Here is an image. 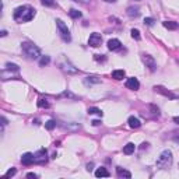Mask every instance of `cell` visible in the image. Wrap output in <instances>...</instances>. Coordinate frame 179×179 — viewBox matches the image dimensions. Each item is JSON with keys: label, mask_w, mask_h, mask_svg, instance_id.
I'll list each match as a JSON object with an SVG mask.
<instances>
[{"label": "cell", "mask_w": 179, "mask_h": 179, "mask_svg": "<svg viewBox=\"0 0 179 179\" xmlns=\"http://www.w3.org/2000/svg\"><path fill=\"white\" fill-rule=\"evenodd\" d=\"M6 70H13V71H20V67L14 63H7L6 64Z\"/></svg>", "instance_id": "cell-24"}, {"label": "cell", "mask_w": 179, "mask_h": 179, "mask_svg": "<svg viewBox=\"0 0 179 179\" xmlns=\"http://www.w3.org/2000/svg\"><path fill=\"white\" fill-rule=\"evenodd\" d=\"M141 60H143V63L145 64V67H148L150 69V71H155V69H157V62L154 60V57L153 56H150V55H143L141 56Z\"/></svg>", "instance_id": "cell-6"}, {"label": "cell", "mask_w": 179, "mask_h": 179, "mask_svg": "<svg viewBox=\"0 0 179 179\" xmlns=\"http://www.w3.org/2000/svg\"><path fill=\"white\" fill-rule=\"evenodd\" d=\"M21 162H22V165H31V164H34V154H32V153H25V154H22Z\"/></svg>", "instance_id": "cell-12"}, {"label": "cell", "mask_w": 179, "mask_h": 179, "mask_svg": "<svg viewBox=\"0 0 179 179\" xmlns=\"http://www.w3.org/2000/svg\"><path fill=\"white\" fill-rule=\"evenodd\" d=\"M134 150H136V145H134L133 143H129V144H126L125 147H123V153H125L126 155H130V154H133Z\"/></svg>", "instance_id": "cell-16"}, {"label": "cell", "mask_w": 179, "mask_h": 179, "mask_svg": "<svg viewBox=\"0 0 179 179\" xmlns=\"http://www.w3.org/2000/svg\"><path fill=\"white\" fill-rule=\"evenodd\" d=\"M116 173L119 178H127V179L131 178V173L126 169H122V168H116Z\"/></svg>", "instance_id": "cell-18"}, {"label": "cell", "mask_w": 179, "mask_h": 179, "mask_svg": "<svg viewBox=\"0 0 179 179\" xmlns=\"http://www.w3.org/2000/svg\"><path fill=\"white\" fill-rule=\"evenodd\" d=\"M45 127H46L48 130H53V129L56 127V120H53V119L48 120V122L45 123Z\"/></svg>", "instance_id": "cell-21"}, {"label": "cell", "mask_w": 179, "mask_h": 179, "mask_svg": "<svg viewBox=\"0 0 179 179\" xmlns=\"http://www.w3.org/2000/svg\"><path fill=\"white\" fill-rule=\"evenodd\" d=\"M105 2H106V3H115L116 0H105Z\"/></svg>", "instance_id": "cell-36"}, {"label": "cell", "mask_w": 179, "mask_h": 179, "mask_svg": "<svg viewBox=\"0 0 179 179\" xmlns=\"http://www.w3.org/2000/svg\"><path fill=\"white\" fill-rule=\"evenodd\" d=\"M127 123H129V126H130L131 129H139L140 126H141V122H140L136 116H130V117H129Z\"/></svg>", "instance_id": "cell-13"}, {"label": "cell", "mask_w": 179, "mask_h": 179, "mask_svg": "<svg viewBox=\"0 0 179 179\" xmlns=\"http://www.w3.org/2000/svg\"><path fill=\"white\" fill-rule=\"evenodd\" d=\"M173 122L178 123V125H179V116H175V117H173Z\"/></svg>", "instance_id": "cell-34"}, {"label": "cell", "mask_w": 179, "mask_h": 179, "mask_svg": "<svg viewBox=\"0 0 179 179\" xmlns=\"http://www.w3.org/2000/svg\"><path fill=\"white\" fill-rule=\"evenodd\" d=\"M171 165H172V153L169 150H164L157 159V167L161 169H168Z\"/></svg>", "instance_id": "cell-3"}, {"label": "cell", "mask_w": 179, "mask_h": 179, "mask_svg": "<svg viewBox=\"0 0 179 179\" xmlns=\"http://www.w3.org/2000/svg\"><path fill=\"white\" fill-rule=\"evenodd\" d=\"M21 49H22V52L25 53V56H27L28 59H32L34 60V59L41 57V50H39V48L35 46L32 42H22Z\"/></svg>", "instance_id": "cell-2"}, {"label": "cell", "mask_w": 179, "mask_h": 179, "mask_svg": "<svg viewBox=\"0 0 179 179\" xmlns=\"http://www.w3.org/2000/svg\"><path fill=\"white\" fill-rule=\"evenodd\" d=\"M38 106H39V108H48V106H49V102H48L46 99H39L38 101Z\"/></svg>", "instance_id": "cell-28"}, {"label": "cell", "mask_w": 179, "mask_h": 179, "mask_svg": "<svg viewBox=\"0 0 179 179\" xmlns=\"http://www.w3.org/2000/svg\"><path fill=\"white\" fill-rule=\"evenodd\" d=\"M109 175H111V173H109L105 168H98V169L95 171V176H97V178H108Z\"/></svg>", "instance_id": "cell-15"}, {"label": "cell", "mask_w": 179, "mask_h": 179, "mask_svg": "<svg viewBox=\"0 0 179 179\" xmlns=\"http://www.w3.org/2000/svg\"><path fill=\"white\" fill-rule=\"evenodd\" d=\"M126 13H127V16L130 17V18H136V17L140 16V8L137 7V6H129Z\"/></svg>", "instance_id": "cell-11"}, {"label": "cell", "mask_w": 179, "mask_h": 179, "mask_svg": "<svg viewBox=\"0 0 179 179\" xmlns=\"http://www.w3.org/2000/svg\"><path fill=\"white\" fill-rule=\"evenodd\" d=\"M154 22H155V21H154V18H151V17H147V18H144V24H145V25H150V27H151Z\"/></svg>", "instance_id": "cell-30"}, {"label": "cell", "mask_w": 179, "mask_h": 179, "mask_svg": "<svg viewBox=\"0 0 179 179\" xmlns=\"http://www.w3.org/2000/svg\"><path fill=\"white\" fill-rule=\"evenodd\" d=\"M154 90H155L157 92H159V94L165 95V97H169V98H176V95H173L172 92L167 91V90H165L164 87H161V85H155V87H154Z\"/></svg>", "instance_id": "cell-14"}, {"label": "cell", "mask_w": 179, "mask_h": 179, "mask_svg": "<svg viewBox=\"0 0 179 179\" xmlns=\"http://www.w3.org/2000/svg\"><path fill=\"white\" fill-rule=\"evenodd\" d=\"M120 46H122V42L119 39L113 38V39H109L108 41V49L109 50H119Z\"/></svg>", "instance_id": "cell-10"}, {"label": "cell", "mask_w": 179, "mask_h": 179, "mask_svg": "<svg viewBox=\"0 0 179 179\" xmlns=\"http://www.w3.org/2000/svg\"><path fill=\"white\" fill-rule=\"evenodd\" d=\"M125 85L127 87L129 90H133V91H136V90L140 88V83H139V80H137L136 77H129L127 80H126Z\"/></svg>", "instance_id": "cell-8"}, {"label": "cell", "mask_w": 179, "mask_h": 179, "mask_svg": "<svg viewBox=\"0 0 179 179\" xmlns=\"http://www.w3.org/2000/svg\"><path fill=\"white\" fill-rule=\"evenodd\" d=\"M16 172H17L16 168H10V169L6 172V176H7V178H10V176H14V175H16Z\"/></svg>", "instance_id": "cell-29"}, {"label": "cell", "mask_w": 179, "mask_h": 179, "mask_svg": "<svg viewBox=\"0 0 179 179\" xmlns=\"http://www.w3.org/2000/svg\"><path fill=\"white\" fill-rule=\"evenodd\" d=\"M162 25H164L167 30H178V27H179V24L178 22H175V21H164L162 22Z\"/></svg>", "instance_id": "cell-17"}, {"label": "cell", "mask_w": 179, "mask_h": 179, "mask_svg": "<svg viewBox=\"0 0 179 179\" xmlns=\"http://www.w3.org/2000/svg\"><path fill=\"white\" fill-rule=\"evenodd\" d=\"M0 35H2V36H6V35H7V31H4V30H3L2 32H0Z\"/></svg>", "instance_id": "cell-35"}, {"label": "cell", "mask_w": 179, "mask_h": 179, "mask_svg": "<svg viewBox=\"0 0 179 179\" xmlns=\"http://www.w3.org/2000/svg\"><path fill=\"white\" fill-rule=\"evenodd\" d=\"M92 126H99L101 125V120H92Z\"/></svg>", "instance_id": "cell-32"}, {"label": "cell", "mask_w": 179, "mask_h": 179, "mask_svg": "<svg viewBox=\"0 0 179 179\" xmlns=\"http://www.w3.org/2000/svg\"><path fill=\"white\" fill-rule=\"evenodd\" d=\"M49 62H50V57H49V56H42L41 60H39V66H46Z\"/></svg>", "instance_id": "cell-26"}, {"label": "cell", "mask_w": 179, "mask_h": 179, "mask_svg": "<svg viewBox=\"0 0 179 179\" xmlns=\"http://www.w3.org/2000/svg\"><path fill=\"white\" fill-rule=\"evenodd\" d=\"M70 17H71V18H74V20H77V18H80L81 17V13L78 10H70Z\"/></svg>", "instance_id": "cell-25"}, {"label": "cell", "mask_w": 179, "mask_h": 179, "mask_svg": "<svg viewBox=\"0 0 179 179\" xmlns=\"http://www.w3.org/2000/svg\"><path fill=\"white\" fill-rule=\"evenodd\" d=\"M74 2H78V3H83V4H85V3H90L91 0H74Z\"/></svg>", "instance_id": "cell-33"}, {"label": "cell", "mask_w": 179, "mask_h": 179, "mask_svg": "<svg viewBox=\"0 0 179 179\" xmlns=\"http://www.w3.org/2000/svg\"><path fill=\"white\" fill-rule=\"evenodd\" d=\"M84 83L88 85V84H99L101 83V78L98 77H87L85 80H84Z\"/></svg>", "instance_id": "cell-20"}, {"label": "cell", "mask_w": 179, "mask_h": 179, "mask_svg": "<svg viewBox=\"0 0 179 179\" xmlns=\"http://www.w3.org/2000/svg\"><path fill=\"white\" fill-rule=\"evenodd\" d=\"M13 17L17 22H28L35 17V10L31 6H20L14 10Z\"/></svg>", "instance_id": "cell-1"}, {"label": "cell", "mask_w": 179, "mask_h": 179, "mask_svg": "<svg viewBox=\"0 0 179 179\" xmlns=\"http://www.w3.org/2000/svg\"><path fill=\"white\" fill-rule=\"evenodd\" d=\"M131 38L136 39V41H140V39H141V36H140V31L136 30V28H133V30H131Z\"/></svg>", "instance_id": "cell-23"}, {"label": "cell", "mask_w": 179, "mask_h": 179, "mask_svg": "<svg viewBox=\"0 0 179 179\" xmlns=\"http://www.w3.org/2000/svg\"><path fill=\"white\" fill-rule=\"evenodd\" d=\"M125 76H126L125 70H115V71H112V77H113L115 80H123Z\"/></svg>", "instance_id": "cell-19"}, {"label": "cell", "mask_w": 179, "mask_h": 179, "mask_svg": "<svg viewBox=\"0 0 179 179\" xmlns=\"http://www.w3.org/2000/svg\"><path fill=\"white\" fill-rule=\"evenodd\" d=\"M102 44V36H101V34L98 32H94L90 35V39H88V45L92 48H98L99 45Z\"/></svg>", "instance_id": "cell-7"}, {"label": "cell", "mask_w": 179, "mask_h": 179, "mask_svg": "<svg viewBox=\"0 0 179 179\" xmlns=\"http://www.w3.org/2000/svg\"><path fill=\"white\" fill-rule=\"evenodd\" d=\"M27 178H34V179H35V178H36V173H34V172L27 173Z\"/></svg>", "instance_id": "cell-31"}, {"label": "cell", "mask_w": 179, "mask_h": 179, "mask_svg": "<svg viewBox=\"0 0 179 179\" xmlns=\"http://www.w3.org/2000/svg\"><path fill=\"white\" fill-rule=\"evenodd\" d=\"M60 67H62V70L63 71H66V73H69V74H76V73L78 71L76 67H73L71 64L69 63V60H64V62H62L60 63Z\"/></svg>", "instance_id": "cell-9"}, {"label": "cell", "mask_w": 179, "mask_h": 179, "mask_svg": "<svg viewBox=\"0 0 179 179\" xmlns=\"http://www.w3.org/2000/svg\"><path fill=\"white\" fill-rule=\"evenodd\" d=\"M136 2H140V0H136Z\"/></svg>", "instance_id": "cell-37"}, {"label": "cell", "mask_w": 179, "mask_h": 179, "mask_svg": "<svg viewBox=\"0 0 179 179\" xmlns=\"http://www.w3.org/2000/svg\"><path fill=\"white\" fill-rule=\"evenodd\" d=\"M48 161V151L45 148H41L39 151H36L34 154V164H46Z\"/></svg>", "instance_id": "cell-5"}, {"label": "cell", "mask_w": 179, "mask_h": 179, "mask_svg": "<svg viewBox=\"0 0 179 179\" xmlns=\"http://www.w3.org/2000/svg\"><path fill=\"white\" fill-rule=\"evenodd\" d=\"M88 115H98V116H102V111L98 108H88Z\"/></svg>", "instance_id": "cell-22"}, {"label": "cell", "mask_w": 179, "mask_h": 179, "mask_svg": "<svg viewBox=\"0 0 179 179\" xmlns=\"http://www.w3.org/2000/svg\"><path fill=\"white\" fill-rule=\"evenodd\" d=\"M56 25L59 28V32H60V36L64 42H70L71 41V35H70V31L67 28V25L64 24L62 20H56Z\"/></svg>", "instance_id": "cell-4"}, {"label": "cell", "mask_w": 179, "mask_h": 179, "mask_svg": "<svg viewBox=\"0 0 179 179\" xmlns=\"http://www.w3.org/2000/svg\"><path fill=\"white\" fill-rule=\"evenodd\" d=\"M41 3L44 6H48V7H55V6H56L55 0H41Z\"/></svg>", "instance_id": "cell-27"}]
</instances>
